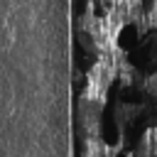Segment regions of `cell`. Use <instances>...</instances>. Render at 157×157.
I'll use <instances>...</instances> for the list:
<instances>
[{
  "instance_id": "obj_1",
  "label": "cell",
  "mask_w": 157,
  "mask_h": 157,
  "mask_svg": "<svg viewBox=\"0 0 157 157\" xmlns=\"http://www.w3.org/2000/svg\"><path fill=\"white\" fill-rule=\"evenodd\" d=\"M113 113H115V125H118V128H120V132H123V130H125V128L137 118L140 108H137L135 103H118Z\"/></svg>"
},
{
  "instance_id": "obj_2",
  "label": "cell",
  "mask_w": 157,
  "mask_h": 157,
  "mask_svg": "<svg viewBox=\"0 0 157 157\" xmlns=\"http://www.w3.org/2000/svg\"><path fill=\"white\" fill-rule=\"evenodd\" d=\"M140 155H147V157H157V125L155 128H147L137 142V150Z\"/></svg>"
}]
</instances>
